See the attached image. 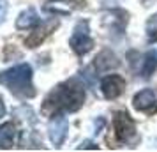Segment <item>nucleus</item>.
<instances>
[{"label": "nucleus", "mask_w": 157, "mask_h": 152, "mask_svg": "<svg viewBox=\"0 0 157 152\" xmlns=\"http://www.w3.org/2000/svg\"><path fill=\"white\" fill-rule=\"evenodd\" d=\"M85 103V88L79 83L65 81L60 83L50 92L44 101V111L48 113H60V111H76Z\"/></svg>", "instance_id": "f257e3e1"}, {"label": "nucleus", "mask_w": 157, "mask_h": 152, "mask_svg": "<svg viewBox=\"0 0 157 152\" xmlns=\"http://www.w3.org/2000/svg\"><path fill=\"white\" fill-rule=\"evenodd\" d=\"M0 85L7 87L20 97H34L36 88L32 85V67L29 64H18L7 71L0 72Z\"/></svg>", "instance_id": "f03ea898"}, {"label": "nucleus", "mask_w": 157, "mask_h": 152, "mask_svg": "<svg viewBox=\"0 0 157 152\" xmlns=\"http://www.w3.org/2000/svg\"><path fill=\"white\" fill-rule=\"evenodd\" d=\"M69 46L72 48L74 53L78 55H85L92 50L94 41L90 37V27H88V21H78L76 27L72 30V36L69 39Z\"/></svg>", "instance_id": "7ed1b4c3"}, {"label": "nucleus", "mask_w": 157, "mask_h": 152, "mask_svg": "<svg viewBox=\"0 0 157 152\" xmlns=\"http://www.w3.org/2000/svg\"><path fill=\"white\" fill-rule=\"evenodd\" d=\"M113 127L115 134L122 143H134L138 140V133H136L134 120L129 117L127 111H118L113 119Z\"/></svg>", "instance_id": "20e7f679"}, {"label": "nucleus", "mask_w": 157, "mask_h": 152, "mask_svg": "<svg viewBox=\"0 0 157 152\" xmlns=\"http://www.w3.org/2000/svg\"><path fill=\"white\" fill-rule=\"evenodd\" d=\"M134 110L141 113H157V88H143L132 97Z\"/></svg>", "instance_id": "39448f33"}, {"label": "nucleus", "mask_w": 157, "mask_h": 152, "mask_svg": "<svg viewBox=\"0 0 157 152\" xmlns=\"http://www.w3.org/2000/svg\"><path fill=\"white\" fill-rule=\"evenodd\" d=\"M67 129H69V122H67V119L64 115L57 113L50 120V124H48V134H50L51 143L55 147H60L64 143L65 136H67Z\"/></svg>", "instance_id": "423d86ee"}, {"label": "nucleus", "mask_w": 157, "mask_h": 152, "mask_svg": "<svg viewBox=\"0 0 157 152\" xmlns=\"http://www.w3.org/2000/svg\"><path fill=\"white\" fill-rule=\"evenodd\" d=\"M125 88V80L118 74H109L101 81V90L106 99H117Z\"/></svg>", "instance_id": "0eeeda50"}, {"label": "nucleus", "mask_w": 157, "mask_h": 152, "mask_svg": "<svg viewBox=\"0 0 157 152\" xmlns=\"http://www.w3.org/2000/svg\"><path fill=\"white\" fill-rule=\"evenodd\" d=\"M57 27V20H50V21L43 23V25H37V29L30 34V37L25 41L27 43V46L29 48H36V46H39V44L43 43L44 39H46V36H50L51 30Z\"/></svg>", "instance_id": "6e6552de"}, {"label": "nucleus", "mask_w": 157, "mask_h": 152, "mask_svg": "<svg viewBox=\"0 0 157 152\" xmlns=\"http://www.w3.org/2000/svg\"><path fill=\"white\" fill-rule=\"evenodd\" d=\"M118 58H117V55H115L113 51L109 50H104L101 51L99 55L95 57V62H94V65H95V69L99 72H106V71H111V69H115V67H118Z\"/></svg>", "instance_id": "1a4fd4ad"}, {"label": "nucleus", "mask_w": 157, "mask_h": 152, "mask_svg": "<svg viewBox=\"0 0 157 152\" xmlns=\"http://www.w3.org/2000/svg\"><path fill=\"white\" fill-rule=\"evenodd\" d=\"M16 142V127L13 122H6L0 126V149L7 150L13 149V145Z\"/></svg>", "instance_id": "9d476101"}, {"label": "nucleus", "mask_w": 157, "mask_h": 152, "mask_svg": "<svg viewBox=\"0 0 157 152\" xmlns=\"http://www.w3.org/2000/svg\"><path fill=\"white\" fill-rule=\"evenodd\" d=\"M39 14L34 7H29L27 11H23L21 14L18 16L16 20V27L20 30H27V29H32V27H37L39 25Z\"/></svg>", "instance_id": "9b49d317"}, {"label": "nucleus", "mask_w": 157, "mask_h": 152, "mask_svg": "<svg viewBox=\"0 0 157 152\" xmlns=\"http://www.w3.org/2000/svg\"><path fill=\"white\" fill-rule=\"evenodd\" d=\"M157 69V50H150L141 62V76L143 78H150L154 71Z\"/></svg>", "instance_id": "f8f14e48"}, {"label": "nucleus", "mask_w": 157, "mask_h": 152, "mask_svg": "<svg viewBox=\"0 0 157 152\" xmlns=\"http://www.w3.org/2000/svg\"><path fill=\"white\" fill-rule=\"evenodd\" d=\"M147 37L148 43H157V14L150 16V20L147 21Z\"/></svg>", "instance_id": "ddd939ff"}, {"label": "nucleus", "mask_w": 157, "mask_h": 152, "mask_svg": "<svg viewBox=\"0 0 157 152\" xmlns=\"http://www.w3.org/2000/svg\"><path fill=\"white\" fill-rule=\"evenodd\" d=\"M48 4H53L55 7H57V6H60V4H67V6L74 4V6L81 7V6H85V0H46V6H48ZM55 7H50L48 11H53Z\"/></svg>", "instance_id": "4468645a"}, {"label": "nucleus", "mask_w": 157, "mask_h": 152, "mask_svg": "<svg viewBox=\"0 0 157 152\" xmlns=\"http://www.w3.org/2000/svg\"><path fill=\"white\" fill-rule=\"evenodd\" d=\"M7 0H0V25L4 23L6 16H7Z\"/></svg>", "instance_id": "2eb2a0df"}, {"label": "nucleus", "mask_w": 157, "mask_h": 152, "mask_svg": "<svg viewBox=\"0 0 157 152\" xmlns=\"http://www.w3.org/2000/svg\"><path fill=\"white\" fill-rule=\"evenodd\" d=\"M4 113H6V104H4V99H2V95H0V119L4 117Z\"/></svg>", "instance_id": "dca6fc26"}, {"label": "nucleus", "mask_w": 157, "mask_h": 152, "mask_svg": "<svg viewBox=\"0 0 157 152\" xmlns=\"http://www.w3.org/2000/svg\"><path fill=\"white\" fill-rule=\"evenodd\" d=\"M79 149H97V145H94V143H90V142H86V143H83Z\"/></svg>", "instance_id": "f3484780"}]
</instances>
